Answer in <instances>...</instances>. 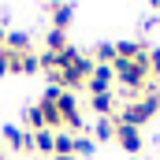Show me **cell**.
I'll list each match as a JSON object with an SVG mask.
<instances>
[{
    "mask_svg": "<svg viewBox=\"0 0 160 160\" xmlns=\"http://www.w3.org/2000/svg\"><path fill=\"white\" fill-rule=\"evenodd\" d=\"M112 71H116V82H119L127 93H142V89L149 93V82H153L149 60H116Z\"/></svg>",
    "mask_w": 160,
    "mask_h": 160,
    "instance_id": "obj_1",
    "label": "cell"
},
{
    "mask_svg": "<svg viewBox=\"0 0 160 160\" xmlns=\"http://www.w3.org/2000/svg\"><path fill=\"white\" fill-rule=\"evenodd\" d=\"M160 112V93L153 89V93H145V97H138V101H130V104H123L119 112H116V123H123V127H145V123L153 119Z\"/></svg>",
    "mask_w": 160,
    "mask_h": 160,
    "instance_id": "obj_2",
    "label": "cell"
},
{
    "mask_svg": "<svg viewBox=\"0 0 160 160\" xmlns=\"http://www.w3.org/2000/svg\"><path fill=\"white\" fill-rule=\"evenodd\" d=\"M112 86H116V71H112L108 63H97V67H93V75H89V82H86L89 97H101V93H112Z\"/></svg>",
    "mask_w": 160,
    "mask_h": 160,
    "instance_id": "obj_3",
    "label": "cell"
},
{
    "mask_svg": "<svg viewBox=\"0 0 160 160\" xmlns=\"http://www.w3.org/2000/svg\"><path fill=\"white\" fill-rule=\"evenodd\" d=\"M116 145H119L123 153L138 157V153H142V145H145V138H142V130H138V127H123V123H116Z\"/></svg>",
    "mask_w": 160,
    "mask_h": 160,
    "instance_id": "obj_4",
    "label": "cell"
},
{
    "mask_svg": "<svg viewBox=\"0 0 160 160\" xmlns=\"http://www.w3.org/2000/svg\"><path fill=\"white\" fill-rule=\"evenodd\" d=\"M60 119H63V127L67 130H75L78 134L82 130V112H78V101H75V93H60Z\"/></svg>",
    "mask_w": 160,
    "mask_h": 160,
    "instance_id": "obj_5",
    "label": "cell"
},
{
    "mask_svg": "<svg viewBox=\"0 0 160 160\" xmlns=\"http://www.w3.org/2000/svg\"><path fill=\"white\" fill-rule=\"evenodd\" d=\"M0 138H4V149H11V153H34V134H26L19 127H4Z\"/></svg>",
    "mask_w": 160,
    "mask_h": 160,
    "instance_id": "obj_6",
    "label": "cell"
},
{
    "mask_svg": "<svg viewBox=\"0 0 160 160\" xmlns=\"http://www.w3.org/2000/svg\"><path fill=\"white\" fill-rule=\"evenodd\" d=\"M89 108L97 112V119H116V93H101V97H89Z\"/></svg>",
    "mask_w": 160,
    "mask_h": 160,
    "instance_id": "obj_7",
    "label": "cell"
},
{
    "mask_svg": "<svg viewBox=\"0 0 160 160\" xmlns=\"http://www.w3.org/2000/svg\"><path fill=\"white\" fill-rule=\"evenodd\" d=\"M34 153H45V157H56V130H38L34 134Z\"/></svg>",
    "mask_w": 160,
    "mask_h": 160,
    "instance_id": "obj_8",
    "label": "cell"
},
{
    "mask_svg": "<svg viewBox=\"0 0 160 160\" xmlns=\"http://www.w3.org/2000/svg\"><path fill=\"white\" fill-rule=\"evenodd\" d=\"M48 15H52V30H67V26H71L75 8H71V4H52V8H48Z\"/></svg>",
    "mask_w": 160,
    "mask_h": 160,
    "instance_id": "obj_9",
    "label": "cell"
},
{
    "mask_svg": "<svg viewBox=\"0 0 160 160\" xmlns=\"http://www.w3.org/2000/svg\"><path fill=\"white\" fill-rule=\"evenodd\" d=\"M116 60H145V45L142 41H119L116 45Z\"/></svg>",
    "mask_w": 160,
    "mask_h": 160,
    "instance_id": "obj_10",
    "label": "cell"
},
{
    "mask_svg": "<svg viewBox=\"0 0 160 160\" xmlns=\"http://www.w3.org/2000/svg\"><path fill=\"white\" fill-rule=\"evenodd\" d=\"M22 123H26V134H38V130H45V112L38 104H30V108H22Z\"/></svg>",
    "mask_w": 160,
    "mask_h": 160,
    "instance_id": "obj_11",
    "label": "cell"
},
{
    "mask_svg": "<svg viewBox=\"0 0 160 160\" xmlns=\"http://www.w3.org/2000/svg\"><path fill=\"white\" fill-rule=\"evenodd\" d=\"M4 48H8V52H30V34H26V30H11V34L4 38Z\"/></svg>",
    "mask_w": 160,
    "mask_h": 160,
    "instance_id": "obj_12",
    "label": "cell"
},
{
    "mask_svg": "<svg viewBox=\"0 0 160 160\" xmlns=\"http://www.w3.org/2000/svg\"><path fill=\"white\" fill-rule=\"evenodd\" d=\"M93 153H97V142L86 138V134H75V157H78V160H89Z\"/></svg>",
    "mask_w": 160,
    "mask_h": 160,
    "instance_id": "obj_13",
    "label": "cell"
},
{
    "mask_svg": "<svg viewBox=\"0 0 160 160\" xmlns=\"http://www.w3.org/2000/svg\"><path fill=\"white\" fill-rule=\"evenodd\" d=\"M56 157H75V134L56 130Z\"/></svg>",
    "mask_w": 160,
    "mask_h": 160,
    "instance_id": "obj_14",
    "label": "cell"
},
{
    "mask_svg": "<svg viewBox=\"0 0 160 160\" xmlns=\"http://www.w3.org/2000/svg\"><path fill=\"white\" fill-rule=\"evenodd\" d=\"M93 138H101V142H116V119H97Z\"/></svg>",
    "mask_w": 160,
    "mask_h": 160,
    "instance_id": "obj_15",
    "label": "cell"
},
{
    "mask_svg": "<svg viewBox=\"0 0 160 160\" xmlns=\"http://www.w3.org/2000/svg\"><path fill=\"white\" fill-rule=\"evenodd\" d=\"M67 48V34L63 30H48V38H45V52H63Z\"/></svg>",
    "mask_w": 160,
    "mask_h": 160,
    "instance_id": "obj_16",
    "label": "cell"
},
{
    "mask_svg": "<svg viewBox=\"0 0 160 160\" xmlns=\"http://www.w3.org/2000/svg\"><path fill=\"white\" fill-rule=\"evenodd\" d=\"M93 63H116V45L112 41H104V45H97V52H93Z\"/></svg>",
    "mask_w": 160,
    "mask_h": 160,
    "instance_id": "obj_17",
    "label": "cell"
},
{
    "mask_svg": "<svg viewBox=\"0 0 160 160\" xmlns=\"http://www.w3.org/2000/svg\"><path fill=\"white\" fill-rule=\"evenodd\" d=\"M145 60H149V75L160 78V48H149V52H145Z\"/></svg>",
    "mask_w": 160,
    "mask_h": 160,
    "instance_id": "obj_18",
    "label": "cell"
},
{
    "mask_svg": "<svg viewBox=\"0 0 160 160\" xmlns=\"http://www.w3.org/2000/svg\"><path fill=\"white\" fill-rule=\"evenodd\" d=\"M0 75H11V52L0 45Z\"/></svg>",
    "mask_w": 160,
    "mask_h": 160,
    "instance_id": "obj_19",
    "label": "cell"
},
{
    "mask_svg": "<svg viewBox=\"0 0 160 160\" xmlns=\"http://www.w3.org/2000/svg\"><path fill=\"white\" fill-rule=\"evenodd\" d=\"M4 38H8V30H4V22H0V45H4Z\"/></svg>",
    "mask_w": 160,
    "mask_h": 160,
    "instance_id": "obj_20",
    "label": "cell"
},
{
    "mask_svg": "<svg viewBox=\"0 0 160 160\" xmlns=\"http://www.w3.org/2000/svg\"><path fill=\"white\" fill-rule=\"evenodd\" d=\"M52 160H78V157H52Z\"/></svg>",
    "mask_w": 160,
    "mask_h": 160,
    "instance_id": "obj_21",
    "label": "cell"
},
{
    "mask_svg": "<svg viewBox=\"0 0 160 160\" xmlns=\"http://www.w3.org/2000/svg\"><path fill=\"white\" fill-rule=\"evenodd\" d=\"M157 82H160V78H157Z\"/></svg>",
    "mask_w": 160,
    "mask_h": 160,
    "instance_id": "obj_22",
    "label": "cell"
}]
</instances>
